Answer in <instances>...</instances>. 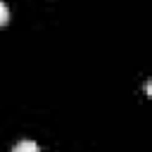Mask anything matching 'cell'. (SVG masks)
Wrapping results in <instances>:
<instances>
[{"instance_id": "cell-1", "label": "cell", "mask_w": 152, "mask_h": 152, "mask_svg": "<svg viewBox=\"0 0 152 152\" xmlns=\"http://www.w3.org/2000/svg\"><path fill=\"white\" fill-rule=\"evenodd\" d=\"M12 152H38V145L33 140H19Z\"/></svg>"}, {"instance_id": "cell-2", "label": "cell", "mask_w": 152, "mask_h": 152, "mask_svg": "<svg viewBox=\"0 0 152 152\" xmlns=\"http://www.w3.org/2000/svg\"><path fill=\"white\" fill-rule=\"evenodd\" d=\"M7 21H10V7L0 0V26H5Z\"/></svg>"}]
</instances>
